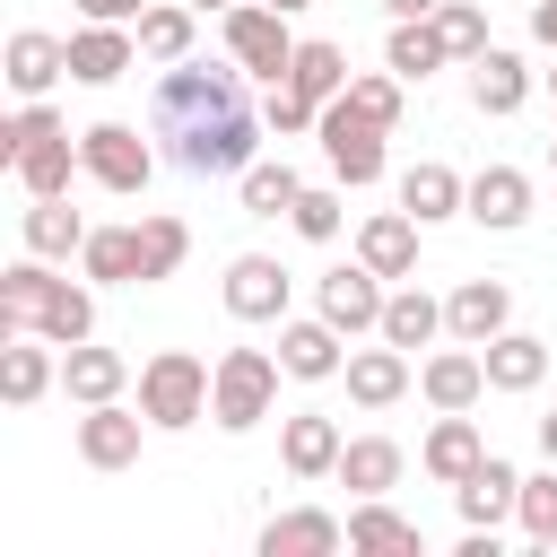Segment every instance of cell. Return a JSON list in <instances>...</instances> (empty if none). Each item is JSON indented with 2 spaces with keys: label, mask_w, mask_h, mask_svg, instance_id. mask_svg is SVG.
<instances>
[{
  "label": "cell",
  "mask_w": 557,
  "mask_h": 557,
  "mask_svg": "<svg viewBox=\"0 0 557 557\" xmlns=\"http://www.w3.org/2000/svg\"><path fill=\"white\" fill-rule=\"evenodd\" d=\"M0 78L35 104L52 78H70V35H44V26H17L9 35V52H0Z\"/></svg>",
  "instance_id": "cell-16"
},
{
  "label": "cell",
  "mask_w": 557,
  "mask_h": 557,
  "mask_svg": "<svg viewBox=\"0 0 557 557\" xmlns=\"http://www.w3.org/2000/svg\"><path fill=\"white\" fill-rule=\"evenodd\" d=\"M339 374H348V400H357V409H392V400L418 383V374H409V348H392V339H383V348H348Z\"/></svg>",
  "instance_id": "cell-25"
},
{
  "label": "cell",
  "mask_w": 557,
  "mask_h": 557,
  "mask_svg": "<svg viewBox=\"0 0 557 557\" xmlns=\"http://www.w3.org/2000/svg\"><path fill=\"white\" fill-rule=\"evenodd\" d=\"M540 461H557V409L540 418Z\"/></svg>",
  "instance_id": "cell-47"
},
{
  "label": "cell",
  "mask_w": 557,
  "mask_h": 557,
  "mask_svg": "<svg viewBox=\"0 0 557 557\" xmlns=\"http://www.w3.org/2000/svg\"><path fill=\"white\" fill-rule=\"evenodd\" d=\"M470 104H479V113H522V104H531V70H522V52L487 44V52L470 61Z\"/></svg>",
  "instance_id": "cell-30"
},
{
  "label": "cell",
  "mask_w": 557,
  "mask_h": 557,
  "mask_svg": "<svg viewBox=\"0 0 557 557\" xmlns=\"http://www.w3.org/2000/svg\"><path fill=\"white\" fill-rule=\"evenodd\" d=\"M435 26H444V44H453V61H479V52H487V9H479V0H444Z\"/></svg>",
  "instance_id": "cell-42"
},
{
  "label": "cell",
  "mask_w": 557,
  "mask_h": 557,
  "mask_svg": "<svg viewBox=\"0 0 557 557\" xmlns=\"http://www.w3.org/2000/svg\"><path fill=\"white\" fill-rule=\"evenodd\" d=\"M278 357L270 348H226L218 357V383H209V418L226 426V435H252L261 418H270V400H278Z\"/></svg>",
  "instance_id": "cell-5"
},
{
  "label": "cell",
  "mask_w": 557,
  "mask_h": 557,
  "mask_svg": "<svg viewBox=\"0 0 557 557\" xmlns=\"http://www.w3.org/2000/svg\"><path fill=\"white\" fill-rule=\"evenodd\" d=\"M226 61H235L244 78L278 87V78H287V61H296L287 9H270V0H235V9H226Z\"/></svg>",
  "instance_id": "cell-6"
},
{
  "label": "cell",
  "mask_w": 557,
  "mask_h": 557,
  "mask_svg": "<svg viewBox=\"0 0 557 557\" xmlns=\"http://www.w3.org/2000/svg\"><path fill=\"white\" fill-rule=\"evenodd\" d=\"M513 522H522L531 548H557V461L522 479V513H513Z\"/></svg>",
  "instance_id": "cell-41"
},
{
  "label": "cell",
  "mask_w": 557,
  "mask_h": 557,
  "mask_svg": "<svg viewBox=\"0 0 557 557\" xmlns=\"http://www.w3.org/2000/svg\"><path fill=\"white\" fill-rule=\"evenodd\" d=\"M444 331L470 339V348H487L496 331H513V287H505V278H461V287L444 296Z\"/></svg>",
  "instance_id": "cell-13"
},
{
  "label": "cell",
  "mask_w": 557,
  "mask_h": 557,
  "mask_svg": "<svg viewBox=\"0 0 557 557\" xmlns=\"http://www.w3.org/2000/svg\"><path fill=\"white\" fill-rule=\"evenodd\" d=\"M0 165L26 183V200H61L70 174H78V139H70V122L35 96L17 122H0Z\"/></svg>",
  "instance_id": "cell-3"
},
{
  "label": "cell",
  "mask_w": 557,
  "mask_h": 557,
  "mask_svg": "<svg viewBox=\"0 0 557 557\" xmlns=\"http://www.w3.org/2000/svg\"><path fill=\"white\" fill-rule=\"evenodd\" d=\"M191 9H218V17H226V9H235V0H191Z\"/></svg>",
  "instance_id": "cell-48"
},
{
  "label": "cell",
  "mask_w": 557,
  "mask_h": 557,
  "mask_svg": "<svg viewBox=\"0 0 557 557\" xmlns=\"http://www.w3.org/2000/svg\"><path fill=\"white\" fill-rule=\"evenodd\" d=\"M148 131L165 139V157L183 174H244L261 157V113L244 96V70H209V61H165L157 96H148Z\"/></svg>",
  "instance_id": "cell-1"
},
{
  "label": "cell",
  "mask_w": 557,
  "mask_h": 557,
  "mask_svg": "<svg viewBox=\"0 0 557 557\" xmlns=\"http://www.w3.org/2000/svg\"><path fill=\"white\" fill-rule=\"evenodd\" d=\"M139 252H148V287H157V278H174V270L191 261V226H183L174 209H148V218H139Z\"/></svg>",
  "instance_id": "cell-38"
},
{
  "label": "cell",
  "mask_w": 557,
  "mask_h": 557,
  "mask_svg": "<svg viewBox=\"0 0 557 557\" xmlns=\"http://www.w3.org/2000/svg\"><path fill=\"white\" fill-rule=\"evenodd\" d=\"M287 87H296V96H313V104H331V96L348 87V52H339V44H322V35H305V44H296V61H287Z\"/></svg>",
  "instance_id": "cell-36"
},
{
  "label": "cell",
  "mask_w": 557,
  "mask_h": 557,
  "mask_svg": "<svg viewBox=\"0 0 557 557\" xmlns=\"http://www.w3.org/2000/svg\"><path fill=\"white\" fill-rule=\"evenodd\" d=\"M261 122H270V131H287V139H296V131H313V122H322V104H313V96H296V87H287V78H278V87H270V104H261Z\"/></svg>",
  "instance_id": "cell-43"
},
{
  "label": "cell",
  "mask_w": 557,
  "mask_h": 557,
  "mask_svg": "<svg viewBox=\"0 0 557 557\" xmlns=\"http://www.w3.org/2000/svg\"><path fill=\"white\" fill-rule=\"evenodd\" d=\"M17 331L52 339V348L96 339V278H87V270H78V278H61L44 252L9 261V270H0V339H17Z\"/></svg>",
  "instance_id": "cell-2"
},
{
  "label": "cell",
  "mask_w": 557,
  "mask_h": 557,
  "mask_svg": "<svg viewBox=\"0 0 557 557\" xmlns=\"http://www.w3.org/2000/svg\"><path fill=\"white\" fill-rule=\"evenodd\" d=\"M235 191H244V218H287V209H296V191H305V174H296L287 157H278V165H270V157H252V165L235 174Z\"/></svg>",
  "instance_id": "cell-35"
},
{
  "label": "cell",
  "mask_w": 557,
  "mask_h": 557,
  "mask_svg": "<svg viewBox=\"0 0 557 557\" xmlns=\"http://www.w3.org/2000/svg\"><path fill=\"white\" fill-rule=\"evenodd\" d=\"M374 9H383V17H435L444 0H374Z\"/></svg>",
  "instance_id": "cell-46"
},
{
  "label": "cell",
  "mask_w": 557,
  "mask_h": 557,
  "mask_svg": "<svg viewBox=\"0 0 557 557\" xmlns=\"http://www.w3.org/2000/svg\"><path fill=\"white\" fill-rule=\"evenodd\" d=\"M383 296H392V278H383V270H366V261H339V270H322V287H313V313H322L339 339H357V331H383Z\"/></svg>",
  "instance_id": "cell-9"
},
{
  "label": "cell",
  "mask_w": 557,
  "mask_h": 557,
  "mask_svg": "<svg viewBox=\"0 0 557 557\" xmlns=\"http://www.w3.org/2000/svg\"><path fill=\"white\" fill-rule=\"evenodd\" d=\"M209 383H218V366H200L191 348H157V357L139 366V409H148V426H165V435L200 426V418H209Z\"/></svg>",
  "instance_id": "cell-4"
},
{
  "label": "cell",
  "mask_w": 557,
  "mask_h": 557,
  "mask_svg": "<svg viewBox=\"0 0 557 557\" xmlns=\"http://www.w3.org/2000/svg\"><path fill=\"white\" fill-rule=\"evenodd\" d=\"M270 9H287V17H296V9H313V0H270Z\"/></svg>",
  "instance_id": "cell-49"
},
{
  "label": "cell",
  "mask_w": 557,
  "mask_h": 557,
  "mask_svg": "<svg viewBox=\"0 0 557 557\" xmlns=\"http://www.w3.org/2000/svg\"><path fill=\"white\" fill-rule=\"evenodd\" d=\"M278 366H287V383H331V374L348 366V348H339V331L313 313V322H278Z\"/></svg>",
  "instance_id": "cell-22"
},
{
  "label": "cell",
  "mask_w": 557,
  "mask_h": 557,
  "mask_svg": "<svg viewBox=\"0 0 557 557\" xmlns=\"http://www.w3.org/2000/svg\"><path fill=\"white\" fill-rule=\"evenodd\" d=\"M287 226H296L305 244H331V235L348 226V200H339V183H305V191H296V209H287Z\"/></svg>",
  "instance_id": "cell-40"
},
{
  "label": "cell",
  "mask_w": 557,
  "mask_h": 557,
  "mask_svg": "<svg viewBox=\"0 0 557 557\" xmlns=\"http://www.w3.org/2000/svg\"><path fill=\"white\" fill-rule=\"evenodd\" d=\"M122 383H131V357H122V348H96V339L61 348V392H70L78 409H96V400H122Z\"/></svg>",
  "instance_id": "cell-24"
},
{
  "label": "cell",
  "mask_w": 557,
  "mask_h": 557,
  "mask_svg": "<svg viewBox=\"0 0 557 557\" xmlns=\"http://www.w3.org/2000/svg\"><path fill=\"white\" fill-rule=\"evenodd\" d=\"M531 44H548V52H557V0H531Z\"/></svg>",
  "instance_id": "cell-45"
},
{
  "label": "cell",
  "mask_w": 557,
  "mask_h": 557,
  "mask_svg": "<svg viewBox=\"0 0 557 557\" xmlns=\"http://www.w3.org/2000/svg\"><path fill=\"white\" fill-rule=\"evenodd\" d=\"M444 61H453V44H444L435 17H392V35H383V70H400V78L418 87V78H435Z\"/></svg>",
  "instance_id": "cell-29"
},
{
  "label": "cell",
  "mask_w": 557,
  "mask_h": 557,
  "mask_svg": "<svg viewBox=\"0 0 557 557\" xmlns=\"http://www.w3.org/2000/svg\"><path fill=\"white\" fill-rule=\"evenodd\" d=\"M453 505H461V522L496 531V522H513V513H522V470H513L505 453H479V470L453 487Z\"/></svg>",
  "instance_id": "cell-14"
},
{
  "label": "cell",
  "mask_w": 557,
  "mask_h": 557,
  "mask_svg": "<svg viewBox=\"0 0 557 557\" xmlns=\"http://www.w3.org/2000/svg\"><path fill=\"white\" fill-rule=\"evenodd\" d=\"M374 339H392V348H435L444 339V305L418 287V278H400L392 296H383V331Z\"/></svg>",
  "instance_id": "cell-31"
},
{
  "label": "cell",
  "mask_w": 557,
  "mask_h": 557,
  "mask_svg": "<svg viewBox=\"0 0 557 557\" xmlns=\"http://www.w3.org/2000/svg\"><path fill=\"white\" fill-rule=\"evenodd\" d=\"M357 261H366V270H383L392 287H400V278H418V218H409V209H374V218L357 226Z\"/></svg>",
  "instance_id": "cell-18"
},
{
  "label": "cell",
  "mask_w": 557,
  "mask_h": 557,
  "mask_svg": "<svg viewBox=\"0 0 557 557\" xmlns=\"http://www.w3.org/2000/svg\"><path fill=\"white\" fill-rule=\"evenodd\" d=\"M400 87H409V78H400V70H348V87H339V104H348V113H366V122H383V131H392V122H400Z\"/></svg>",
  "instance_id": "cell-39"
},
{
  "label": "cell",
  "mask_w": 557,
  "mask_h": 557,
  "mask_svg": "<svg viewBox=\"0 0 557 557\" xmlns=\"http://www.w3.org/2000/svg\"><path fill=\"white\" fill-rule=\"evenodd\" d=\"M191 44H200V9L191 0H148V17H139V61H191Z\"/></svg>",
  "instance_id": "cell-32"
},
{
  "label": "cell",
  "mask_w": 557,
  "mask_h": 557,
  "mask_svg": "<svg viewBox=\"0 0 557 557\" xmlns=\"http://www.w3.org/2000/svg\"><path fill=\"white\" fill-rule=\"evenodd\" d=\"M252 548H261V557H339V548H348V522L322 513V505H296V513H270Z\"/></svg>",
  "instance_id": "cell-15"
},
{
  "label": "cell",
  "mask_w": 557,
  "mask_h": 557,
  "mask_svg": "<svg viewBox=\"0 0 557 557\" xmlns=\"http://www.w3.org/2000/svg\"><path fill=\"white\" fill-rule=\"evenodd\" d=\"M287 287H296V278H287L270 252H235L218 296H226V313H235V322H287Z\"/></svg>",
  "instance_id": "cell-10"
},
{
  "label": "cell",
  "mask_w": 557,
  "mask_h": 557,
  "mask_svg": "<svg viewBox=\"0 0 557 557\" xmlns=\"http://www.w3.org/2000/svg\"><path fill=\"white\" fill-rule=\"evenodd\" d=\"M479 357H487V392H540V374H548V339H531V331H496Z\"/></svg>",
  "instance_id": "cell-33"
},
{
  "label": "cell",
  "mask_w": 557,
  "mask_h": 557,
  "mask_svg": "<svg viewBox=\"0 0 557 557\" xmlns=\"http://www.w3.org/2000/svg\"><path fill=\"white\" fill-rule=\"evenodd\" d=\"M52 383H61V366H52V339H35V331L0 339V400H9V409H35Z\"/></svg>",
  "instance_id": "cell-23"
},
{
  "label": "cell",
  "mask_w": 557,
  "mask_h": 557,
  "mask_svg": "<svg viewBox=\"0 0 557 557\" xmlns=\"http://www.w3.org/2000/svg\"><path fill=\"white\" fill-rule=\"evenodd\" d=\"M348 548L409 557V548H418V522H400V513H392V496H357V513H348Z\"/></svg>",
  "instance_id": "cell-37"
},
{
  "label": "cell",
  "mask_w": 557,
  "mask_h": 557,
  "mask_svg": "<svg viewBox=\"0 0 557 557\" xmlns=\"http://www.w3.org/2000/svg\"><path fill=\"white\" fill-rule=\"evenodd\" d=\"M548 165H557V139H548Z\"/></svg>",
  "instance_id": "cell-50"
},
{
  "label": "cell",
  "mask_w": 557,
  "mask_h": 557,
  "mask_svg": "<svg viewBox=\"0 0 557 557\" xmlns=\"http://www.w3.org/2000/svg\"><path fill=\"white\" fill-rule=\"evenodd\" d=\"M139 435H148V409L96 400V409L78 418V461H87V470H131V461H139Z\"/></svg>",
  "instance_id": "cell-12"
},
{
  "label": "cell",
  "mask_w": 557,
  "mask_h": 557,
  "mask_svg": "<svg viewBox=\"0 0 557 557\" xmlns=\"http://www.w3.org/2000/svg\"><path fill=\"white\" fill-rule=\"evenodd\" d=\"M78 270H87L96 287H148L139 226H87V244H78Z\"/></svg>",
  "instance_id": "cell-21"
},
{
  "label": "cell",
  "mask_w": 557,
  "mask_h": 557,
  "mask_svg": "<svg viewBox=\"0 0 557 557\" xmlns=\"http://www.w3.org/2000/svg\"><path fill=\"white\" fill-rule=\"evenodd\" d=\"M400 209H409L418 226H444V218H461V209H470V183H461L453 165H435V157H418V165L400 174Z\"/></svg>",
  "instance_id": "cell-27"
},
{
  "label": "cell",
  "mask_w": 557,
  "mask_h": 557,
  "mask_svg": "<svg viewBox=\"0 0 557 557\" xmlns=\"http://www.w3.org/2000/svg\"><path fill=\"white\" fill-rule=\"evenodd\" d=\"M139 70V26H96V17H78V35H70V78L78 87H113V78H131Z\"/></svg>",
  "instance_id": "cell-11"
},
{
  "label": "cell",
  "mask_w": 557,
  "mask_h": 557,
  "mask_svg": "<svg viewBox=\"0 0 557 557\" xmlns=\"http://www.w3.org/2000/svg\"><path fill=\"white\" fill-rule=\"evenodd\" d=\"M313 139H322V165H331V183H383V122H366V113H348L339 96L322 104V122H313Z\"/></svg>",
  "instance_id": "cell-7"
},
{
  "label": "cell",
  "mask_w": 557,
  "mask_h": 557,
  "mask_svg": "<svg viewBox=\"0 0 557 557\" xmlns=\"http://www.w3.org/2000/svg\"><path fill=\"white\" fill-rule=\"evenodd\" d=\"M339 418H322V409H296L287 426H278V461H287V479H331L339 470Z\"/></svg>",
  "instance_id": "cell-20"
},
{
  "label": "cell",
  "mask_w": 557,
  "mask_h": 557,
  "mask_svg": "<svg viewBox=\"0 0 557 557\" xmlns=\"http://www.w3.org/2000/svg\"><path fill=\"white\" fill-rule=\"evenodd\" d=\"M17 235H26V252H44V261H70V252L87 244V218H78V209H70V191H61V200H26Z\"/></svg>",
  "instance_id": "cell-34"
},
{
  "label": "cell",
  "mask_w": 557,
  "mask_h": 557,
  "mask_svg": "<svg viewBox=\"0 0 557 557\" xmlns=\"http://www.w3.org/2000/svg\"><path fill=\"white\" fill-rule=\"evenodd\" d=\"M78 17H96V26H139L148 0H78Z\"/></svg>",
  "instance_id": "cell-44"
},
{
  "label": "cell",
  "mask_w": 557,
  "mask_h": 557,
  "mask_svg": "<svg viewBox=\"0 0 557 557\" xmlns=\"http://www.w3.org/2000/svg\"><path fill=\"white\" fill-rule=\"evenodd\" d=\"M400 461H409V453H400L392 435H348L331 479H339L348 496H392V487H400Z\"/></svg>",
  "instance_id": "cell-28"
},
{
  "label": "cell",
  "mask_w": 557,
  "mask_h": 557,
  "mask_svg": "<svg viewBox=\"0 0 557 557\" xmlns=\"http://www.w3.org/2000/svg\"><path fill=\"white\" fill-rule=\"evenodd\" d=\"M78 174L131 200V191H148V174H157V148H148L131 122H87V131H78Z\"/></svg>",
  "instance_id": "cell-8"
},
{
  "label": "cell",
  "mask_w": 557,
  "mask_h": 557,
  "mask_svg": "<svg viewBox=\"0 0 557 557\" xmlns=\"http://www.w3.org/2000/svg\"><path fill=\"white\" fill-rule=\"evenodd\" d=\"M548 96H557V70H548Z\"/></svg>",
  "instance_id": "cell-51"
},
{
  "label": "cell",
  "mask_w": 557,
  "mask_h": 557,
  "mask_svg": "<svg viewBox=\"0 0 557 557\" xmlns=\"http://www.w3.org/2000/svg\"><path fill=\"white\" fill-rule=\"evenodd\" d=\"M418 392H426V409H479V392H487V357L461 339V348H435L426 366H418Z\"/></svg>",
  "instance_id": "cell-19"
},
{
  "label": "cell",
  "mask_w": 557,
  "mask_h": 557,
  "mask_svg": "<svg viewBox=\"0 0 557 557\" xmlns=\"http://www.w3.org/2000/svg\"><path fill=\"white\" fill-rule=\"evenodd\" d=\"M461 218H479L487 235H513L522 218H531V174L522 165H479L470 174V209Z\"/></svg>",
  "instance_id": "cell-17"
},
{
  "label": "cell",
  "mask_w": 557,
  "mask_h": 557,
  "mask_svg": "<svg viewBox=\"0 0 557 557\" xmlns=\"http://www.w3.org/2000/svg\"><path fill=\"white\" fill-rule=\"evenodd\" d=\"M479 453H487V435H479V418H470V409H444V418H435V435L418 444L426 479H444V487H461V479L479 470Z\"/></svg>",
  "instance_id": "cell-26"
}]
</instances>
